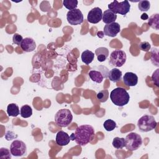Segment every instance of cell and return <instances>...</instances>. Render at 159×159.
<instances>
[{
  "label": "cell",
  "mask_w": 159,
  "mask_h": 159,
  "mask_svg": "<svg viewBox=\"0 0 159 159\" xmlns=\"http://www.w3.org/2000/svg\"><path fill=\"white\" fill-rule=\"evenodd\" d=\"M94 134V129L91 125H82L76 128L75 133L71 134L70 139L75 140L79 145L84 146L92 140Z\"/></svg>",
  "instance_id": "1"
},
{
  "label": "cell",
  "mask_w": 159,
  "mask_h": 159,
  "mask_svg": "<svg viewBox=\"0 0 159 159\" xmlns=\"http://www.w3.org/2000/svg\"><path fill=\"white\" fill-rule=\"evenodd\" d=\"M110 99L113 104L122 107L129 102L130 96L124 88L118 87L111 92Z\"/></svg>",
  "instance_id": "2"
},
{
  "label": "cell",
  "mask_w": 159,
  "mask_h": 159,
  "mask_svg": "<svg viewBox=\"0 0 159 159\" xmlns=\"http://www.w3.org/2000/svg\"><path fill=\"white\" fill-rule=\"evenodd\" d=\"M73 120V115L71 111L67 109H61L57 112L55 115V122L60 127H66L71 124Z\"/></svg>",
  "instance_id": "3"
},
{
  "label": "cell",
  "mask_w": 159,
  "mask_h": 159,
  "mask_svg": "<svg viewBox=\"0 0 159 159\" xmlns=\"http://www.w3.org/2000/svg\"><path fill=\"white\" fill-rule=\"evenodd\" d=\"M157 125V122L152 116L145 115L141 117L138 122L137 126L139 129L143 132H147L153 130Z\"/></svg>",
  "instance_id": "4"
},
{
  "label": "cell",
  "mask_w": 159,
  "mask_h": 159,
  "mask_svg": "<svg viewBox=\"0 0 159 159\" xmlns=\"http://www.w3.org/2000/svg\"><path fill=\"white\" fill-rule=\"evenodd\" d=\"M142 144L141 136L135 132L129 133L125 139V147L130 151H134L139 148Z\"/></svg>",
  "instance_id": "5"
},
{
  "label": "cell",
  "mask_w": 159,
  "mask_h": 159,
  "mask_svg": "<svg viewBox=\"0 0 159 159\" xmlns=\"http://www.w3.org/2000/svg\"><path fill=\"white\" fill-rule=\"evenodd\" d=\"M108 8L115 14H119L120 15H125L130 11V5L127 0L122 2H118L115 0L108 5Z\"/></svg>",
  "instance_id": "6"
},
{
  "label": "cell",
  "mask_w": 159,
  "mask_h": 159,
  "mask_svg": "<svg viewBox=\"0 0 159 159\" xmlns=\"http://www.w3.org/2000/svg\"><path fill=\"white\" fill-rule=\"evenodd\" d=\"M126 59L127 56L124 51L116 50L111 53L109 63L111 66L115 67H121L125 63Z\"/></svg>",
  "instance_id": "7"
},
{
  "label": "cell",
  "mask_w": 159,
  "mask_h": 159,
  "mask_svg": "<svg viewBox=\"0 0 159 159\" xmlns=\"http://www.w3.org/2000/svg\"><path fill=\"white\" fill-rule=\"evenodd\" d=\"M66 19L68 23L72 25L81 24L84 20L83 15L79 9L70 10L67 12Z\"/></svg>",
  "instance_id": "8"
},
{
  "label": "cell",
  "mask_w": 159,
  "mask_h": 159,
  "mask_svg": "<svg viewBox=\"0 0 159 159\" xmlns=\"http://www.w3.org/2000/svg\"><path fill=\"white\" fill-rule=\"evenodd\" d=\"M10 150L13 156L21 157L26 153L27 147L24 142L16 140L13 141L11 144Z\"/></svg>",
  "instance_id": "9"
},
{
  "label": "cell",
  "mask_w": 159,
  "mask_h": 159,
  "mask_svg": "<svg viewBox=\"0 0 159 159\" xmlns=\"http://www.w3.org/2000/svg\"><path fill=\"white\" fill-rule=\"evenodd\" d=\"M102 17V12L101 8L96 7L90 10L88 14L87 20L91 24H97L101 21Z\"/></svg>",
  "instance_id": "10"
},
{
  "label": "cell",
  "mask_w": 159,
  "mask_h": 159,
  "mask_svg": "<svg viewBox=\"0 0 159 159\" xmlns=\"http://www.w3.org/2000/svg\"><path fill=\"white\" fill-rule=\"evenodd\" d=\"M120 30V26L117 22H112L109 24H106L104 27V35L111 37L116 36Z\"/></svg>",
  "instance_id": "11"
},
{
  "label": "cell",
  "mask_w": 159,
  "mask_h": 159,
  "mask_svg": "<svg viewBox=\"0 0 159 159\" xmlns=\"http://www.w3.org/2000/svg\"><path fill=\"white\" fill-rule=\"evenodd\" d=\"M20 46L23 51L26 52H31L35 49L36 43L33 39L26 37L23 39Z\"/></svg>",
  "instance_id": "12"
},
{
  "label": "cell",
  "mask_w": 159,
  "mask_h": 159,
  "mask_svg": "<svg viewBox=\"0 0 159 159\" xmlns=\"http://www.w3.org/2000/svg\"><path fill=\"white\" fill-rule=\"evenodd\" d=\"M70 136H69L66 132H65L63 130H60L57 132L55 142L58 145L61 147L65 146L70 143Z\"/></svg>",
  "instance_id": "13"
},
{
  "label": "cell",
  "mask_w": 159,
  "mask_h": 159,
  "mask_svg": "<svg viewBox=\"0 0 159 159\" xmlns=\"http://www.w3.org/2000/svg\"><path fill=\"white\" fill-rule=\"evenodd\" d=\"M124 83L127 86H135L138 83V76L132 72H127L123 76Z\"/></svg>",
  "instance_id": "14"
},
{
  "label": "cell",
  "mask_w": 159,
  "mask_h": 159,
  "mask_svg": "<svg viewBox=\"0 0 159 159\" xmlns=\"http://www.w3.org/2000/svg\"><path fill=\"white\" fill-rule=\"evenodd\" d=\"M117 19V15L113 13L109 9L106 10L102 13V21L106 24H109L112 22H115V20Z\"/></svg>",
  "instance_id": "15"
},
{
  "label": "cell",
  "mask_w": 159,
  "mask_h": 159,
  "mask_svg": "<svg viewBox=\"0 0 159 159\" xmlns=\"http://www.w3.org/2000/svg\"><path fill=\"white\" fill-rule=\"evenodd\" d=\"M98 60L99 62L104 61L109 56V50L106 47H99L95 50Z\"/></svg>",
  "instance_id": "16"
},
{
  "label": "cell",
  "mask_w": 159,
  "mask_h": 159,
  "mask_svg": "<svg viewBox=\"0 0 159 159\" xmlns=\"http://www.w3.org/2000/svg\"><path fill=\"white\" fill-rule=\"evenodd\" d=\"M122 71L117 68H112L108 73L109 79L113 82H118L120 81L122 78Z\"/></svg>",
  "instance_id": "17"
},
{
  "label": "cell",
  "mask_w": 159,
  "mask_h": 159,
  "mask_svg": "<svg viewBox=\"0 0 159 159\" xmlns=\"http://www.w3.org/2000/svg\"><path fill=\"white\" fill-rule=\"evenodd\" d=\"M94 58V53L89 50H84L81 54V60L86 65L91 63Z\"/></svg>",
  "instance_id": "18"
},
{
  "label": "cell",
  "mask_w": 159,
  "mask_h": 159,
  "mask_svg": "<svg viewBox=\"0 0 159 159\" xmlns=\"http://www.w3.org/2000/svg\"><path fill=\"white\" fill-rule=\"evenodd\" d=\"M88 75L91 80L97 83H101L104 79V76L102 73L99 71L91 70L89 72Z\"/></svg>",
  "instance_id": "19"
},
{
  "label": "cell",
  "mask_w": 159,
  "mask_h": 159,
  "mask_svg": "<svg viewBox=\"0 0 159 159\" xmlns=\"http://www.w3.org/2000/svg\"><path fill=\"white\" fill-rule=\"evenodd\" d=\"M148 25L155 30L159 29V14L156 13L152 15L149 19L148 22Z\"/></svg>",
  "instance_id": "20"
},
{
  "label": "cell",
  "mask_w": 159,
  "mask_h": 159,
  "mask_svg": "<svg viewBox=\"0 0 159 159\" xmlns=\"http://www.w3.org/2000/svg\"><path fill=\"white\" fill-rule=\"evenodd\" d=\"M7 113L9 116H17L20 114L19 106L15 103L9 104L7 107Z\"/></svg>",
  "instance_id": "21"
},
{
  "label": "cell",
  "mask_w": 159,
  "mask_h": 159,
  "mask_svg": "<svg viewBox=\"0 0 159 159\" xmlns=\"http://www.w3.org/2000/svg\"><path fill=\"white\" fill-rule=\"evenodd\" d=\"M20 114L23 118L30 117L32 114V109L30 106L24 105L20 108Z\"/></svg>",
  "instance_id": "22"
},
{
  "label": "cell",
  "mask_w": 159,
  "mask_h": 159,
  "mask_svg": "<svg viewBox=\"0 0 159 159\" xmlns=\"http://www.w3.org/2000/svg\"><path fill=\"white\" fill-rule=\"evenodd\" d=\"M112 144L115 148L122 149L125 147V139L116 137L113 139Z\"/></svg>",
  "instance_id": "23"
},
{
  "label": "cell",
  "mask_w": 159,
  "mask_h": 159,
  "mask_svg": "<svg viewBox=\"0 0 159 159\" xmlns=\"http://www.w3.org/2000/svg\"><path fill=\"white\" fill-rule=\"evenodd\" d=\"M63 6L68 9L73 10L76 9L78 6V1L76 0H64L63 1Z\"/></svg>",
  "instance_id": "24"
},
{
  "label": "cell",
  "mask_w": 159,
  "mask_h": 159,
  "mask_svg": "<svg viewBox=\"0 0 159 159\" xmlns=\"http://www.w3.org/2000/svg\"><path fill=\"white\" fill-rule=\"evenodd\" d=\"M103 126L106 131H112L116 127V123L112 119H107L104 121Z\"/></svg>",
  "instance_id": "25"
},
{
  "label": "cell",
  "mask_w": 159,
  "mask_h": 159,
  "mask_svg": "<svg viewBox=\"0 0 159 159\" xmlns=\"http://www.w3.org/2000/svg\"><path fill=\"white\" fill-rule=\"evenodd\" d=\"M96 97L101 102H106L108 98H109V92L107 89H103L100 91L96 95Z\"/></svg>",
  "instance_id": "26"
},
{
  "label": "cell",
  "mask_w": 159,
  "mask_h": 159,
  "mask_svg": "<svg viewBox=\"0 0 159 159\" xmlns=\"http://www.w3.org/2000/svg\"><path fill=\"white\" fill-rule=\"evenodd\" d=\"M138 7L140 11H147L150 9V3L148 1H140L139 2V5H138Z\"/></svg>",
  "instance_id": "27"
},
{
  "label": "cell",
  "mask_w": 159,
  "mask_h": 159,
  "mask_svg": "<svg viewBox=\"0 0 159 159\" xmlns=\"http://www.w3.org/2000/svg\"><path fill=\"white\" fill-rule=\"evenodd\" d=\"M11 150L7 148L2 147L0 148V158L1 159H10L11 158Z\"/></svg>",
  "instance_id": "28"
},
{
  "label": "cell",
  "mask_w": 159,
  "mask_h": 159,
  "mask_svg": "<svg viewBox=\"0 0 159 159\" xmlns=\"http://www.w3.org/2000/svg\"><path fill=\"white\" fill-rule=\"evenodd\" d=\"M152 56H151V61L153 64L155 65L158 66V52L157 48H152V50L151 52Z\"/></svg>",
  "instance_id": "29"
},
{
  "label": "cell",
  "mask_w": 159,
  "mask_h": 159,
  "mask_svg": "<svg viewBox=\"0 0 159 159\" xmlns=\"http://www.w3.org/2000/svg\"><path fill=\"white\" fill-rule=\"evenodd\" d=\"M23 37L19 34H17L16 33L13 37H12V41H13V43H15L16 45H20L22 40H23Z\"/></svg>",
  "instance_id": "30"
},
{
  "label": "cell",
  "mask_w": 159,
  "mask_h": 159,
  "mask_svg": "<svg viewBox=\"0 0 159 159\" xmlns=\"http://www.w3.org/2000/svg\"><path fill=\"white\" fill-rule=\"evenodd\" d=\"M139 48L142 51L148 52L151 48V45L148 42H142L139 44Z\"/></svg>",
  "instance_id": "31"
},
{
  "label": "cell",
  "mask_w": 159,
  "mask_h": 159,
  "mask_svg": "<svg viewBox=\"0 0 159 159\" xmlns=\"http://www.w3.org/2000/svg\"><path fill=\"white\" fill-rule=\"evenodd\" d=\"M158 70L159 69H157L152 75V81L153 82V83H155V84L157 86H159V83H158Z\"/></svg>",
  "instance_id": "32"
},
{
  "label": "cell",
  "mask_w": 159,
  "mask_h": 159,
  "mask_svg": "<svg viewBox=\"0 0 159 159\" xmlns=\"http://www.w3.org/2000/svg\"><path fill=\"white\" fill-rule=\"evenodd\" d=\"M141 19H142V20H147V19H148V15L146 14V13H143V14H142V15H141Z\"/></svg>",
  "instance_id": "33"
}]
</instances>
